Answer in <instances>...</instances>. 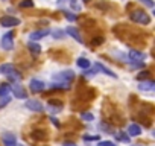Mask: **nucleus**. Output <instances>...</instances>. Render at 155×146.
<instances>
[{
    "label": "nucleus",
    "instance_id": "1",
    "mask_svg": "<svg viewBox=\"0 0 155 146\" xmlns=\"http://www.w3.org/2000/svg\"><path fill=\"white\" fill-rule=\"evenodd\" d=\"M129 18L132 20V22H135V23H140V25H149L150 23V17L144 12V11H132L131 14H129Z\"/></svg>",
    "mask_w": 155,
    "mask_h": 146
},
{
    "label": "nucleus",
    "instance_id": "2",
    "mask_svg": "<svg viewBox=\"0 0 155 146\" xmlns=\"http://www.w3.org/2000/svg\"><path fill=\"white\" fill-rule=\"evenodd\" d=\"M53 82H65V84H70L73 79H74V73L71 70H65V71H61V73H56V75L52 76Z\"/></svg>",
    "mask_w": 155,
    "mask_h": 146
},
{
    "label": "nucleus",
    "instance_id": "3",
    "mask_svg": "<svg viewBox=\"0 0 155 146\" xmlns=\"http://www.w3.org/2000/svg\"><path fill=\"white\" fill-rule=\"evenodd\" d=\"M0 25L5 26V28H15L20 25V20L17 17H11V15H5L0 18Z\"/></svg>",
    "mask_w": 155,
    "mask_h": 146
},
{
    "label": "nucleus",
    "instance_id": "4",
    "mask_svg": "<svg viewBox=\"0 0 155 146\" xmlns=\"http://www.w3.org/2000/svg\"><path fill=\"white\" fill-rule=\"evenodd\" d=\"M26 108L31 110V111H35V113H41L44 111V107L40 101L37 99H31V101H26Z\"/></svg>",
    "mask_w": 155,
    "mask_h": 146
},
{
    "label": "nucleus",
    "instance_id": "5",
    "mask_svg": "<svg viewBox=\"0 0 155 146\" xmlns=\"http://www.w3.org/2000/svg\"><path fill=\"white\" fill-rule=\"evenodd\" d=\"M2 47H3L5 50L14 49V34H12V32L3 35V38H2Z\"/></svg>",
    "mask_w": 155,
    "mask_h": 146
},
{
    "label": "nucleus",
    "instance_id": "6",
    "mask_svg": "<svg viewBox=\"0 0 155 146\" xmlns=\"http://www.w3.org/2000/svg\"><path fill=\"white\" fill-rule=\"evenodd\" d=\"M56 5H58L59 8H62L64 5H68L73 11H79V9H81V5H79V2H78V0H58Z\"/></svg>",
    "mask_w": 155,
    "mask_h": 146
},
{
    "label": "nucleus",
    "instance_id": "7",
    "mask_svg": "<svg viewBox=\"0 0 155 146\" xmlns=\"http://www.w3.org/2000/svg\"><path fill=\"white\" fill-rule=\"evenodd\" d=\"M2 141L5 146H15L17 144V138L12 132H3L2 135Z\"/></svg>",
    "mask_w": 155,
    "mask_h": 146
},
{
    "label": "nucleus",
    "instance_id": "8",
    "mask_svg": "<svg viewBox=\"0 0 155 146\" xmlns=\"http://www.w3.org/2000/svg\"><path fill=\"white\" fill-rule=\"evenodd\" d=\"M29 85H31L32 93H40V91H44V88H46V84L40 79H32Z\"/></svg>",
    "mask_w": 155,
    "mask_h": 146
},
{
    "label": "nucleus",
    "instance_id": "9",
    "mask_svg": "<svg viewBox=\"0 0 155 146\" xmlns=\"http://www.w3.org/2000/svg\"><path fill=\"white\" fill-rule=\"evenodd\" d=\"M129 58H131V61H135V62H143L144 61V58H146V53H143V52H138V50H129Z\"/></svg>",
    "mask_w": 155,
    "mask_h": 146
},
{
    "label": "nucleus",
    "instance_id": "10",
    "mask_svg": "<svg viewBox=\"0 0 155 146\" xmlns=\"http://www.w3.org/2000/svg\"><path fill=\"white\" fill-rule=\"evenodd\" d=\"M11 91L14 93V96L17 99H26L28 98V95H26V91H25V88L21 85H12L11 87Z\"/></svg>",
    "mask_w": 155,
    "mask_h": 146
},
{
    "label": "nucleus",
    "instance_id": "11",
    "mask_svg": "<svg viewBox=\"0 0 155 146\" xmlns=\"http://www.w3.org/2000/svg\"><path fill=\"white\" fill-rule=\"evenodd\" d=\"M138 90H141V91H153L155 90V82L153 81H143V82H140Z\"/></svg>",
    "mask_w": 155,
    "mask_h": 146
},
{
    "label": "nucleus",
    "instance_id": "12",
    "mask_svg": "<svg viewBox=\"0 0 155 146\" xmlns=\"http://www.w3.org/2000/svg\"><path fill=\"white\" fill-rule=\"evenodd\" d=\"M94 67H96V70H101V71H104L105 75H108V76H111V78H117V75L113 71V70H110L108 67H105L102 62H96L94 64Z\"/></svg>",
    "mask_w": 155,
    "mask_h": 146
},
{
    "label": "nucleus",
    "instance_id": "13",
    "mask_svg": "<svg viewBox=\"0 0 155 146\" xmlns=\"http://www.w3.org/2000/svg\"><path fill=\"white\" fill-rule=\"evenodd\" d=\"M49 34V31L47 29H41V31H34V32H31V40L32 41H37V40H41L43 37H46Z\"/></svg>",
    "mask_w": 155,
    "mask_h": 146
},
{
    "label": "nucleus",
    "instance_id": "14",
    "mask_svg": "<svg viewBox=\"0 0 155 146\" xmlns=\"http://www.w3.org/2000/svg\"><path fill=\"white\" fill-rule=\"evenodd\" d=\"M141 134V128L137 125V123H131L129 128H128V135L129 137H137Z\"/></svg>",
    "mask_w": 155,
    "mask_h": 146
},
{
    "label": "nucleus",
    "instance_id": "15",
    "mask_svg": "<svg viewBox=\"0 0 155 146\" xmlns=\"http://www.w3.org/2000/svg\"><path fill=\"white\" fill-rule=\"evenodd\" d=\"M67 34H68L70 37H73L78 43H82V41H84L82 37H81V34H79V31H78L76 28H70V26H68V28H67Z\"/></svg>",
    "mask_w": 155,
    "mask_h": 146
},
{
    "label": "nucleus",
    "instance_id": "16",
    "mask_svg": "<svg viewBox=\"0 0 155 146\" xmlns=\"http://www.w3.org/2000/svg\"><path fill=\"white\" fill-rule=\"evenodd\" d=\"M9 91H11V85L9 84H2L0 85V98H6V96H9Z\"/></svg>",
    "mask_w": 155,
    "mask_h": 146
},
{
    "label": "nucleus",
    "instance_id": "17",
    "mask_svg": "<svg viewBox=\"0 0 155 146\" xmlns=\"http://www.w3.org/2000/svg\"><path fill=\"white\" fill-rule=\"evenodd\" d=\"M28 49H29L31 53H34V55H40V53H41V47H40L37 43H34V41H31V43L28 44Z\"/></svg>",
    "mask_w": 155,
    "mask_h": 146
},
{
    "label": "nucleus",
    "instance_id": "18",
    "mask_svg": "<svg viewBox=\"0 0 155 146\" xmlns=\"http://www.w3.org/2000/svg\"><path fill=\"white\" fill-rule=\"evenodd\" d=\"M76 64H78V67L82 68V70H87V68L90 67V61H88L87 58H79V59L76 61Z\"/></svg>",
    "mask_w": 155,
    "mask_h": 146
},
{
    "label": "nucleus",
    "instance_id": "19",
    "mask_svg": "<svg viewBox=\"0 0 155 146\" xmlns=\"http://www.w3.org/2000/svg\"><path fill=\"white\" fill-rule=\"evenodd\" d=\"M6 76L9 78V81H20V79H21V75H20V73H18L15 68H12Z\"/></svg>",
    "mask_w": 155,
    "mask_h": 146
},
{
    "label": "nucleus",
    "instance_id": "20",
    "mask_svg": "<svg viewBox=\"0 0 155 146\" xmlns=\"http://www.w3.org/2000/svg\"><path fill=\"white\" fill-rule=\"evenodd\" d=\"M14 68V65L12 64H2V65H0V73H2V75H8V73L11 71Z\"/></svg>",
    "mask_w": 155,
    "mask_h": 146
},
{
    "label": "nucleus",
    "instance_id": "21",
    "mask_svg": "<svg viewBox=\"0 0 155 146\" xmlns=\"http://www.w3.org/2000/svg\"><path fill=\"white\" fill-rule=\"evenodd\" d=\"M116 138H117L119 141H125V143H128V141H129V135H128V134H125V132H122V131L116 134Z\"/></svg>",
    "mask_w": 155,
    "mask_h": 146
},
{
    "label": "nucleus",
    "instance_id": "22",
    "mask_svg": "<svg viewBox=\"0 0 155 146\" xmlns=\"http://www.w3.org/2000/svg\"><path fill=\"white\" fill-rule=\"evenodd\" d=\"M52 88H61V90H68L70 88V84H65V82H53L52 84Z\"/></svg>",
    "mask_w": 155,
    "mask_h": 146
},
{
    "label": "nucleus",
    "instance_id": "23",
    "mask_svg": "<svg viewBox=\"0 0 155 146\" xmlns=\"http://www.w3.org/2000/svg\"><path fill=\"white\" fill-rule=\"evenodd\" d=\"M18 6L20 8H32L34 6V0H21Z\"/></svg>",
    "mask_w": 155,
    "mask_h": 146
},
{
    "label": "nucleus",
    "instance_id": "24",
    "mask_svg": "<svg viewBox=\"0 0 155 146\" xmlns=\"http://www.w3.org/2000/svg\"><path fill=\"white\" fill-rule=\"evenodd\" d=\"M64 17L68 20V22H76L78 20V17L74 15V14H71V12H68V11H64Z\"/></svg>",
    "mask_w": 155,
    "mask_h": 146
},
{
    "label": "nucleus",
    "instance_id": "25",
    "mask_svg": "<svg viewBox=\"0 0 155 146\" xmlns=\"http://www.w3.org/2000/svg\"><path fill=\"white\" fill-rule=\"evenodd\" d=\"M81 119H84V120H93L94 116L91 113H81Z\"/></svg>",
    "mask_w": 155,
    "mask_h": 146
},
{
    "label": "nucleus",
    "instance_id": "26",
    "mask_svg": "<svg viewBox=\"0 0 155 146\" xmlns=\"http://www.w3.org/2000/svg\"><path fill=\"white\" fill-rule=\"evenodd\" d=\"M52 34H53V37H55V38H64V32H62L61 29H55Z\"/></svg>",
    "mask_w": 155,
    "mask_h": 146
},
{
    "label": "nucleus",
    "instance_id": "27",
    "mask_svg": "<svg viewBox=\"0 0 155 146\" xmlns=\"http://www.w3.org/2000/svg\"><path fill=\"white\" fill-rule=\"evenodd\" d=\"M143 5H146L147 8H153V0H140Z\"/></svg>",
    "mask_w": 155,
    "mask_h": 146
},
{
    "label": "nucleus",
    "instance_id": "28",
    "mask_svg": "<svg viewBox=\"0 0 155 146\" xmlns=\"http://www.w3.org/2000/svg\"><path fill=\"white\" fill-rule=\"evenodd\" d=\"M147 75H149V71H147V70H146V71H141V73H140V75H138V76H137V78H138V81H141V79H143V81H144V78H146V76H147Z\"/></svg>",
    "mask_w": 155,
    "mask_h": 146
},
{
    "label": "nucleus",
    "instance_id": "29",
    "mask_svg": "<svg viewBox=\"0 0 155 146\" xmlns=\"http://www.w3.org/2000/svg\"><path fill=\"white\" fill-rule=\"evenodd\" d=\"M97 146H116V144H114L113 141H101Z\"/></svg>",
    "mask_w": 155,
    "mask_h": 146
},
{
    "label": "nucleus",
    "instance_id": "30",
    "mask_svg": "<svg viewBox=\"0 0 155 146\" xmlns=\"http://www.w3.org/2000/svg\"><path fill=\"white\" fill-rule=\"evenodd\" d=\"M84 138H85V140H99V135H91V137H90V135H85Z\"/></svg>",
    "mask_w": 155,
    "mask_h": 146
},
{
    "label": "nucleus",
    "instance_id": "31",
    "mask_svg": "<svg viewBox=\"0 0 155 146\" xmlns=\"http://www.w3.org/2000/svg\"><path fill=\"white\" fill-rule=\"evenodd\" d=\"M52 122H53V125H56V126H59V123H58V120H56L55 117H52Z\"/></svg>",
    "mask_w": 155,
    "mask_h": 146
},
{
    "label": "nucleus",
    "instance_id": "32",
    "mask_svg": "<svg viewBox=\"0 0 155 146\" xmlns=\"http://www.w3.org/2000/svg\"><path fill=\"white\" fill-rule=\"evenodd\" d=\"M64 146H76V144H74V143H68V141H67V143H64Z\"/></svg>",
    "mask_w": 155,
    "mask_h": 146
},
{
    "label": "nucleus",
    "instance_id": "33",
    "mask_svg": "<svg viewBox=\"0 0 155 146\" xmlns=\"http://www.w3.org/2000/svg\"><path fill=\"white\" fill-rule=\"evenodd\" d=\"M82 2H88V0H82Z\"/></svg>",
    "mask_w": 155,
    "mask_h": 146
},
{
    "label": "nucleus",
    "instance_id": "34",
    "mask_svg": "<svg viewBox=\"0 0 155 146\" xmlns=\"http://www.w3.org/2000/svg\"><path fill=\"white\" fill-rule=\"evenodd\" d=\"M21 146H23V144H21Z\"/></svg>",
    "mask_w": 155,
    "mask_h": 146
}]
</instances>
